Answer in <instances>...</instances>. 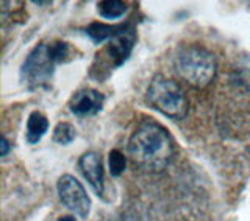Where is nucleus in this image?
<instances>
[{"label": "nucleus", "instance_id": "10", "mask_svg": "<svg viewBox=\"0 0 250 221\" xmlns=\"http://www.w3.org/2000/svg\"><path fill=\"white\" fill-rule=\"evenodd\" d=\"M47 129H49V120H47V117L41 112H38V110L31 112L27 120V132H25L27 142L30 145L38 144L47 132Z\"/></svg>", "mask_w": 250, "mask_h": 221}, {"label": "nucleus", "instance_id": "4", "mask_svg": "<svg viewBox=\"0 0 250 221\" xmlns=\"http://www.w3.org/2000/svg\"><path fill=\"white\" fill-rule=\"evenodd\" d=\"M55 66H57V61L52 55L50 44L41 42L28 53V56L23 61L21 67V80L31 91L49 88Z\"/></svg>", "mask_w": 250, "mask_h": 221}, {"label": "nucleus", "instance_id": "7", "mask_svg": "<svg viewBox=\"0 0 250 221\" xmlns=\"http://www.w3.org/2000/svg\"><path fill=\"white\" fill-rule=\"evenodd\" d=\"M105 97L96 89H82L75 92L69 101L70 112L77 117L96 115L104 108Z\"/></svg>", "mask_w": 250, "mask_h": 221}, {"label": "nucleus", "instance_id": "2", "mask_svg": "<svg viewBox=\"0 0 250 221\" xmlns=\"http://www.w3.org/2000/svg\"><path fill=\"white\" fill-rule=\"evenodd\" d=\"M177 75L192 88L203 89L213 81L217 70L216 56L200 45H185L174 58Z\"/></svg>", "mask_w": 250, "mask_h": 221}, {"label": "nucleus", "instance_id": "8", "mask_svg": "<svg viewBox=\"0 0 250 221\" xmlns=\"http://www.w3.org/2000/svg\"><path fill=\"white\" fill-rule=\"evenodd\" d=\"M78 168H80L83 178L88 181L94 192L99 196L104 193V164H102V157L96 151L84 153L78 161Z\"/></svg>", "mask_w": 250, "mask_h": 221}, {"label": "nucleus", "instance_id": "11", "mask_svg": "<svg viewBox=\"0 0 250 221\" xmlns=\"http://www.w3.org/2000/svg\"><path fill=\"white\" fill-rule=\"evenodd\" d=\"M97 10L102 18L114 20V19L122 18V16L127 13L128 8H127V3L119 2V0H105V2L97 3Z\"/></svg>", "mask_w": 250, "mask_h": 221}, {"label": "nucleus", "instance_id": "6", "mask_svg": "<svg viewBox=\"0 0 250 221\" xmlns=\"http://www.w3.org/2000/svg\"><path fill=\"white\" fill-rule=\"evenodd\" d=\"M136 44V31L133 27L125 30L119 36L113 37L106 49L104 50V59L100 61V67H106L108 72L121 67L128 59L133 47Z\"/></svg>", "mask_w": 250, "mask_h": 221}, {"label": "nucleus", "instance_id": "1", "mask_svg": "<svg viewBox=\"0 0 250 221\" xmlns=\"http://www.w3.org/2000/svg\"><path fill=\"white\" fill-rule=\"evenodd\" d=\"M175 153V142L163 125L144 120L128 140V156L136 167L160 173L167 167Z\"/></svg>", "mask_w": 250, "mask_h": 221}, {"label": "nucleus", "instance_id": "5", "mask_svg": "<svg viewBox=\"0 0 250 221\" xmlns=\"http://www.w3.org/2000/svg\"><path fill=\"white\" fill-rule=\"evenodd\" d=\"M58 195L64 206L80 218H86L91 210V200L84 187L72 175H62L58 179Z\"/></svg>", "mask_w": 250, "mask_h": 221}, {"label": "nucleus", "instance_id": "3", "mask_svg": "<svg viewBox=\"0 0 250 221\" xmlns=\"http://www.w3.org/2000/svg\"><path fill=\"white\" fill-rule=\"evenodd\" d=\"M147 101L153 109L170 118H183L188 112L185 92L175 81L163 75H156L148 84Z\"/></svg>", "mask_w": 250, "mask_h": 221}, {"label": "nucleus", "instance_id": "14", "mask_svg": "<svg viewBox=\"0 0 250 221\" xmlns=\"http://www.w3.org/2000/svg\"><path fill=\"white\" fill-rule=\"evenodd\" d=\"M8 151H10V142L6 140V137H2V140H0V156H6Z\"/></svg>", "mask_w": 250, "mask_h": 221}, {"label": "nucleus", "instance_id": "13", "mask_svg": "<svg viewBox=\"0 0 250 221\" xmlns=\"http://www.w3.org/2000/svg\"><path fill=\"white\" fill-rule=\"evenodd\" d=\"M108 164H109V173H111V176H121L125 170V165H127V159H125V156L119 149H113V151H109Z\"/></svg>", "mask_w": 250, "mask_h": 221}, {"label": "nucleus", "instance_id": "9", "mask_svg": "<svg viewBox=\"0 0 250 221\" xmlns=\"http://www.w3.org/2000/svg\"><path fill=\"white\" fill-rule=\"evenodd\" d=\"M131 25L130 23H117V25H106V23H100V22H92L91 25L86 27V35H88L92 42L102 44L105 41H111L113 37L119 36L124 33L125 30H128Z\"/></svg>", "mask_w": 250, "mask_h": 221}, {"label": "nucleus", "instance_id": "15", "mask_svg": "<svg viewBox=\"0 0 250 221\" xmlns=\"http://www.w3.org/2000/svg\"><path fill=\"white\" fill-rule=\"evenodd\" d=\"M58 221H77L74 217H70V215H66V217H61Z\"/></svg>", "mask_w": 250, "mask_h": 221}, {"label": "nucleus", "instance_id": "12", "mask_svg": "<svg viewBox=\"0 0 250 221\" xmlns=\"http://www.w3.org/2000/svg\"><path fill=\"white\" fill-rule=\"evenodd\" d=\"M77 136V129L67 122H61L55 126L53 129V140L60 145H69L72 144Z\"/></svg>", "mask_w": 250, "mask_h": 221}]
</instances>
